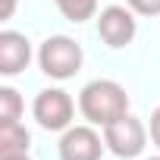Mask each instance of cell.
Segmentation results:
<instances>
[{
	"label": "cell",
	"mask_w": 160,
	"mask_h": 160,
	"mask_svg": "<svg viewBox=\"0 0 160 160\" xmlns=\"http://www.w3.org/2000/svg\"><path fill=\"white\" fill-rule=\"evenodd\" d=\"M78 113L91 126H110L129 113V94L113 78H94L78 91Z\"/></svg>",
	"instance_id": "obj_1"
},
{
	"label": "cell",
	"mask_w": 160,
	"mask_h": 160,
	"mask_svg": "<svg viewBox=\"0 0 160 160\" xmlns=\"http://www.w3.org/2000/svg\"><path fill=\"white\" fill-rule=\"evenodd\" d=\"M85 63L82 44L69 35H50L47 41H41L38 47V66L47 78H57V82H66L72 78Z\"/></svg>",
	"instance_id": "obj_2"
},
{
	"label": "cell",
	"mask_w": 160,
	"mask_h": 160,
	"mask_svg": "<svg viewBox=\"0 0 160 160\" xmlns=\"http://www.w3.org/2000/svg\"><path fill=\"white\" fill-rule=\"evenodd\" d=\"M148 135H151L148 126H144L138 116H132V113H126L122 119H116V122H110V126H104L107 151L116 154L119 160L141 157V151L148 148Z\"/></svg>",
	"instance_id": "obj_3"
},
{
	"label": "cell",
	"mask_w": 160,
	"mask_h": 160,
	"mask_svg": "<svg viewBox=\"0 0 160 160\" xmlns=\"http://www.w3.org/2000/svg\"><path fill=\"white\" fill-rule=\"evenodd\" d=\"M32 116L47 132H66L75 116V101L63 88H44V91H38V98L32 104Z\"/></svg>",
	"instance_id": "obj_4"
},
{
	"label": "cell",
	"mask_w": 160,
	"mask_h": 160,
	"mask_svg": "<svg viewBox=\"0 0 160 160\" xmlns=\"http://www.w3.org/2000/svg\"><path fill=\"white\" fill-rule=\"evenodd\" d=\"M104 151H107V141H104V135L91 122L69 126L60 135V144H57L60 160H101Z\"/></svg>",
	"instance_id": "obj_5"
},
{
	"label": "cell",
	"mask_w": 160,
	"mask_h": 160,
	"mask_svg": "<svg viewBox=\"0 0 160 160\" xmlns=\"http://www.w3.org/2000/svg\"><path fill=\"white\" fill-rule=\"evenodd\" d=\"M98 35H101V41H104L107 47L119 50V47H126V44L135 41V35H138V19H135V13H132L129 7L110 3V7H104V10L98 13Z\"/></svg>",
	"instance_id": "obj_6"
},
{
	"label": "cell",
	"mask_w": 160,
	"mask_h": 160,
	"mask_svg": "<svg viewBox=\"0 0 160 160\" xmlns=\"http://www.w3.org/2000/svg\"><path fill=\"white\" fill-rule=\"evenodd\" d=\"M32 63V41L22 32H0V75H19Z\"/></svg>",
	"instance_id": "obj_7"
},
{
	"label": "cell",
	"mask_w": 160,
	"mask_h": 160,
	"mask_svg": "<svg viewBox=\"0 0 160 160\" xmlns=\"http://www.w3.org/2000/svg\"><path fill=\"white\" fill-rule=\"evenodd\" d=\"M28 144H32V132L22 122H0V157L28 154Z\"/></svg>",
	"instance_id": "obj_8"
},
{
	"label": "cell",
	"mask_w": 160,
	"mask_h": 160,
	"mask_svg": "<svg viewBox=\"0 0 160 160\" xmlns=\"http://www.w3.org/2000/svg\"><path fill=\"white\" fill-rule=\"evenodd\" d=\"M53 3H57L60 16L75 22V25L94 19V13H98V0H53Z\"/></svg>",
	"instance_id": "obj_9"
},
{
	"label": "cell",
	"mask_w": 160,
	"mask_h": 160,
	"mask_svg": "<svg viewBox=\"0 0 160 160\" xmlns=\"http://www.w3.org/2000/svg\"><path fill=\"white\" fill-rule=\"evenodd\" d=\"M22 110H25V101L19 98V91L3 85L0 88V122H19Z\"/></svg>",
	"instance_id": "obj_10"
},
{
	"label": "cell",
	"mask_w": 160,
	"mask_h": 160,
	"mask_svg": "<svg viewBox=\"0 0 160 160\" xmlns=\"http://www.w3.org/2000/svg\"><path fill=\"white\" fill-rule=\"evenodd\" d=\"M135 16H160V0H126Z\"/></svg>",
	"instance_id": "obj_11"
},
{
	"label": "cell",
	"mask_w": 160,
	"mask_h": 160,
	"mask_svg": "<svg viewBox=\"0 0 160 160\" xmlns=\"http://www.w3.org/2000/svg\"><path fill=\"white\" fill-rule=\"evenodd\" d=\"M148 132H151V141H154V148L160 151V107H154V110H151V122H148Z\"/></svg>",
	"instance_id": "obj_12"
},
{
	"label": "cell",
	"mask_w": 160,
	"mask_h": 160,
	"mask_svg": "<svg viewBox=\"0 0 160 160\" xmlns=\"http://www.w3.org/2000/svg\"><path fill=\"white\" fill-rule=\"evenodd\" d=\"M16 3H19V0H3V7H0V19H10V16L16 13Z\"/></svg>",
	"instance_id": "obj_13"
},
{
	"label": "cell",
	"mask_w": 160,
	"mask_h": 160,
	"mask_svg": "<svg viewBox=\"0 0 160 160\" xmlns=\"http://www.w3.org/2000/svg\"><path fill=\"white\" fill-rule=\"evenodd\" d=\"M0 160H32L28 154H16V157H0Z\"/></svg>",
	"instance_id": "obj_14"
},
{
	"label": "cell",
	"mask_w": 160,
	"mask_h": 160,
	"mask_svg": "<svg viewBox=\"0 0 160 160\" xmlns=\"http://www.w3.org/2000/svg\"><path fill=\"white\" fill-rule=\"evenodd\" d=\"M144 160H160V154H154V157H144Z\"/></svg>",
	"instance_id": "obj_15"
}]
</instances>
